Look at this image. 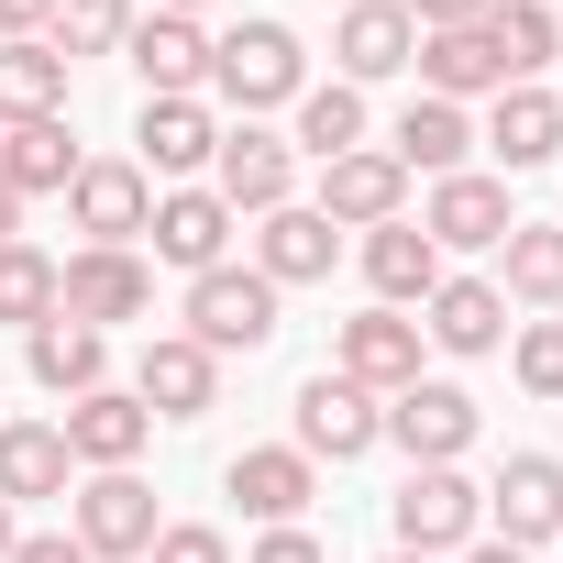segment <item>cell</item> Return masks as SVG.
<instances>
[{
	"label": "cell",
	"instance_id": "obj_46",
	"mask_svg": "<svg viewBox=\"0 0 563 563\" xmlns=\"http://www.w3.org/2000/svg\"><path fill=\"white\" fill-rule=\"evenodd\" d=\"M387 563H431V552H387Z\"/></svg>",
	"mask_w": 563,
	"mask_h": 563
},
{
	"label": "cell",
	"instance_id": "obj_9",
	"mask_svg": "<svg viewBox=\"0 0 563 563\" xmlns=\"http://www.w3.org/2000/svg\"><path fill=\"white\" fill-rule=\"evenodd\" d=\"M210 166H221V210H254V221L288 210V188H299V144H276L265 122H232Z\"/></svg>",
	"mask_w": 563,
	"mask_h": 563
},
{
	"label": "cell",
	"instance_id": "obj_7",
	"mask_svg": "<svg viewBox=\"0 0 563 563\" xmlns=\"http://www.w3.org/2000/svg\"><path fill=\"white\" fill-rule=\"evenodd\" d=\"M486 519H497V541H508V552L563 541V464H552V453H508V464H497V486H486Z\"/></svg>",
	"mask_w": 563,
	"mask_h": 563
},
{
	"label": "cell",
	"instance_id": "obj_22",
	"mask_svg": "<svg viewBox=\"0 0 563 563\" xmlns=\"http://www.w3.org/2000/svg\"><path fill=\"white\" fill-rule=\"evenodd\" d=\"M365 288H376L387 310L431 299V288H442V243H431L420 221H376V232H365Z\"/></svg>",
	"mask_w": 563,
	"mask_h": 563
},
{
	"label": "cell",
	"instance_id": "obj_21",
	"mask_svg": "<svg viewBox=\"0 0 563 563\" xmlns=\"http://www.w3.org/2000/svg\"><path fill=\"white\" fill-rule=\"evenodd\" d=\"M420 310H431L420 343H442V354H497V343H508V299L486 288V276H442Z\"/></svg>",
	"mask_w": 563,
	"mask_h": 563
},
{
	"label": "cell",
	"instance_id": "obj_24",
	"mask_svg": "<svg viewBox=\"0 0 563 563\" xmlns=\"http://www.w3.org/2000/svg\"><path fill=\"white\" fill-rule=\"evenodd\" d=\"M67 464L78 453H67L56 420H0V497H12V508L23 497H67Z\"/></svg>",
	"mask_w": 563,
	"mask_h": 563
},
{
	"label": "cell",
	"instance_id": "obj_18",
	"mask_svg": "<svg viewBox=\"0 0 563 563\" xmlns=\"http://www.w3.org/2000/svg\"><path fill=\"white\" fill-rule=\"evenodd\" d=\"M420 232H431L442 254H475V243H508V232H519V210H508V188H497V177H475V166H464V177H442V188H431V221H420Z\"/></svg>",
	"mask_w": 563,
	"mask_h": 563
},
{
	"label": "cell",
	"instance_id": "obj_20",
	"mask_svg": "<svg viewBox=\"0 0 563 563\" xmlns=\"http://www.w3.org/2000/svg\"><path fill=\"white\" fill-rule=\"evenodd\" d=\"M332 56H343V89L398 78V67L420 56V23L398 12V0H354V12H343V34H332Z\"/></svg>",
	"mask_w": 563,
	"mask_h": 563
},
{
	"label": "cell",
	"instance_id": "obj_32",
	"mask_svg": "<svg viewBox=\"0 0 563 563\" xmlns=\"http://www.w3.org/2000/svg\"><path fill=\"white\" fill-rule=\"evenodd\" d=\"M100 365H111V354H100V332H78V321H45V332H34V387L89 398V387H100Z\"/></svg>",
	"mask_w": 563,
	"mask_h": 563
},
{
	"label": "cell",
	"instance_id": "obj_43",
	"mask_svg": "<svg viewBox=\"0 0 563 563\" xmlns=\"http://www.w3.org/2000/svg\"><path fill=\"white\" fill-rule=\"evenodd\" d=\"M0 243H23V199L12 188H0Z\"/></svg>",
	"mask_w": 563,
	"mask_h": 563
},
{
	"label": "cell",
	"instance_id": "obj_11",
	"mask_svg": "<svg viewBox=\"0 0 563 563\" xmlns=\"http://www.w3.org/2000/svg\"><path fill=\"white\" fill-rule=\"evenodd\" d=\"M409 67H420V78H431V100H453V111H464L475 89H508V56H497L486 12H475V23H431Z\"/></svg>",
	"mask_w": 563,
	"mask_h": 563
},
{
	"label": "cell",
	"instance_id": "obj_17",
	"mask_svg": "<svg viewBox=\"0 0 563 563\" xmlns=\"http://www.w3.org/2000/svg\"><path fill=\"white\" fill-rule=\"evenodd\" d=\"M332 254H343V232L321 221V210H265V232H254V276L265 288H310V276H332Z\"/></svg>",
	"mask_w": 563,
	"mask_h": 563
},
{
	"label": "cell",
	"instance_id": "obj_13",
	"mask_svg": "<svg viewBox=\"0 0 563 563\" xmlns=\"http://www.w3.org/2000/svg\"><path fill=\"white\" fill-rule=\"evenodd\" d=\"M387 442H398L409 464H453V453L475 442V398L420 376V387H398V398H387Z\"/></svg>",
	"mask_w": 563,
	"mask_h": 563
},
{
	"label": "cell",
	"instance_id": "obj_19",
	"mask_svg": "<svg viewBox=\"0 0 563 563\" xmlns=\"http://www.w3.org/2000/svg\"><path fill=\"white\" fill-rule=\"evenodd\" d=\"M221 486L243 497V519H265V530H299V508H310V453H299V442L232 453V475H221Z\"/></svg>",
	"mask_w": 563,
	"mask_h": 563
},
{
	"label": "cell",
	"instance_id": "obj_30",
	"mask_svg": "<svg viewBox=\"0 0 563 563\" xmlns=\"http://www.w3.org/2000/svg\"><path fill=\"white\" fill-rule=\"evenodd\" d=\"M486 34H497V56H508V89H541V67H563V23L541 12V0H497Z\"/></svg>",
	"mask_w": 563,
	"mask_h": 563
},
{
	"label": "cell",
	"instance_id": "obj_10",
	"mask_svg": "<svg viewBox=\"0 0 563 563\" xmlns=\"http://www.w3.org/2000/svg\"><path fill=\"white\" fill-rule=\"evenodd\" d=\"M67 210H78V232H89V243L133 254V232L155 221V177H144V166H122V155H111V166H78V177H67Z\"/></svg>",
	"mask_w": 563,
	"mask_h": 563
},
{
	"label": "cell",
	"instance_id": "obj_23",
	"mask_svg": "<svg viewBox=\"0 0 563 563\" xmlns=\"http://www.w3.org/2000/svg\"><path fill=\"white\" fill-rule=\"evenodd\" d=\"M155 254L166 265H188V276H210L221 265V243H232V210H221V188H177V199H155Z\"/></svg>",
	"mask_w": 563,
	"mask_h": 563
},
{
	"label": "cell",
	"instance_id": "obj_29",
	"mask_svg": "<svg viewBox=\"0 0 563 563\" xmlns=\"http://www.w3.org/2000/svg\"><path fill=\"white\" fill-rule=\"evenodd\" d=\"M486 144H497V166H552V155H563V100H552V89H497Z\"/></svg>",
	"mask_w": 563,
	"mask_h": 563
},
{
	"label": "cell",
	"instance_id": "obj_25",
	"mask_svg": "<svg viewBox=\"0 0 563 563\" xmlns=\"http://www.w3.org/2000/svg\"><path fill=\"white\" fill-rule=\"evenodd\" d=\"M133 144H144V177H188V166H210V155H221V133H210V111H199V100H144Z\"/></svg>",
	"mask_w": 563,
	"mask_h": 563
},
{
	"label": "cell",
	"instance_id": "obj_45",
	"mask_svg": "<svg viewBox=\"0 0 563 563\" xmlns=\"http://www.w3.org/2000/svg\"><path fill=\"white\" fill-rule=\"evenodd\" d=\"M155 12H177V23H188V12H199V0H155Z\"/></svg>",
	"mask_w": 563,
	"mask_h": 563
},
{
	"label": "cell",
	"instance_id": "obj_39",
	"mask_svg": "<svg viewBox=\"0 0 563 563\" xmlns=\"http://www.w3.org/2000/svg\"><path fill=\"white\" fill-rule=\"evenodd\" d=\"M398 12L431 34V23H475V12H497V0H398Z\"/></svg>",
	"mask_w": 563,
	"mask_h": 563
},
{
	"label": "cell",
	"instance_id": "obj_6",
	"mask_svg": "<svg viewBox=\"0 0 563 563\" xmlns=\"http://www.w3.org/2000/svg\"><path fill=\"white\" fill-rule=\"evenodd\" d=\"M387 442V409L354 387V376H310L299 387V453L310 464H354V453H376Z\"/></svg>",
	"mask_w": 563,
	"mask_h": 563
},
{
	"label": "cell",
	"instance_id": "obj_27",
	"mask_svg": "<svg viewBox=\"0 0 563 563\" xmlns=\"http://www.w3.org/2000/svg\"><path fill=\"white\" fill-rule=\"evenodd\" d=\"M56 111H67V56L45 34L0 45V122H56Z\"/></svg>",
	"mask_w": 563,
	"mask_h": 563
},
{
	"label": "cell",
	"instance_id": "obj_3",
	"mask_svg": "<svg viewBox=\"0 0 563 563\" xmlns=\"http://www.w3.org/2000/svg\"><path fill=\"white\" fill-rule=\"evenodd\" d=\"M188 343H199V354H254V343H276V288H265L254 265L188 276Z\"/></svg>",
	"mask_w": 563,
	"mask_h": 563
},
{
	"label": "cell",
	"instance_id": "obj_44",
	"mask_svg": "<svg viewBox=\"0 0 563 563\" xmlns=\"http://www.w3.org/2000/svg\"><path fill=\"white\" fill-rule=\"evenodd\" d=\"M12 541H23V530H12V497H0V563H12Z\"/></svg>",
	"mask_w": 563,
	"mask_h": 563
},
{
	"label": "cell",
	"instance_id": "obj_26",
	"mask_svg": "<svg viewBox=\"0 0 563 563\" xmlns=\"http://www.w3.org/2000/svg\"><path fill=\"white\" fill-rule=\"evenodd\" d=\"M387 155H398V166H420V177H464L475 122H464L453 100H409V111H398V133H387Z\"/></svg>",
	"mask_w": 563,
	"mask_h": 563
},
{
	"label": "cell",
	"instance_id": "obj_47",
	"mask_svg": "<svg viewBox=\"0 0 563 563\" xmlns=\"http://www.w3.org/2000/svg\"><path fill=\"white\" fill-rule=\"evenodd\" d=\"M332 12H354V0H332Z\"/></svg>",
	"mask_w": 563,
	"mask_h": 563
},
{
	"label": "cell",
	"instance_id": "obj_1",
	"mask_svg": "<svg viewBox=\"0 0 563 563\" xmlns=\"http://www.w3.org/2000/svg\"><path fill=\"white\" fill-rule=\"evenodd\" d=\"M210 89H221L243 122L276 111V100H299V89H310L299 34H288V23H243V34H221V45H210Z\"/></svg>",
	"mask_w": 563,
	"mask_h": 563
},
{
	"label": "cell",
	"instance_id": "obj_28",
	"mask_svg": "<svg viewBox=\"0 0 563 563\" xmlns=\"http://www.w3.org/2000/svg\"><path fill=\"white\" fill-rule=\"evenodd\" d=\"M67 177H78L67 111H56V122H12V133H0V188H12V199H45V188H67Z\"/></svg>",
	"mask_w": 563,
	"mask_h": 563
},
{
	"label": "cell",
	"instance_id": "obj_12",
	"mask_svg": "<svg viewBox=\"0 0 563 563\" xmlns=\"http://www.w3.org/2000/svg\"><path fill=\"white\" fill-rule=\"evenodd\" d=\"M398 199H409V166L398 155H376V144H354V155H332L321 166V221H354V232H376V221H398Z\"/></svg>",
	"mask_w": 563,
	"mask_h": 563
},
{
	"label": "cell",
	"instance_id": "obj_40",
	"mask_svg": "<svg viewBox=\"0 0 563 563\" xmlns=\"http://www.w3.org/2000/svg\"><path fill=\"white\" fill-rule=\"evenodd\" d=\"M12 563H89L67 530H34V541H12Z\"/></svg>",
	"mask_w": 563,
	"mask_h": 563
},
{
	"label": "cell",
	"instance_id": "obj_8",
	"mask_svg": "<svg viewBox=\"0 0 563 563\" xmlns=\"http://www.w3.org/2000/svg\"><path fill=\"white\" fill-rule=\"evenodd\" d=\"M332 376H354L365 398H398V387H420V321H409V310H365V321H343V343H332Z\"/></svg>",
	"mask_w": 563,
	"mask_h": 563
},
{
	"label": "cell",
	"instance_id": "obj_14",
	"mask_svg": "<svg viewBox=\"0 0 563 563\" xmlns=\"http://www.w3.org/2000/svg\"><path fill=\"white\" fill-rule=\"evenodd\" d=\"M122 56H133L144 100H199V78H210V34H199V23H177V12L133 23V34H122Z\"/></svg>",
	"mask_w": 563,
	"mask_h": 563
},
{
	"label": "cell",
	"instance_id": "obj_37",
	"mask_svg": "<svg viewBox=\"0 0 563 563\" xmlns=\"http://www.w3.org/2000/svg\"><path fill=\"white\" fill-rule=\"evenodd\" d=\"M144 563H232V541L188 519V530H155V552H144Z\"/></svg>",
	"mask_w": 563,
	"mask_h": 563
},
{
	"label": "cell",
	"instance_id": "obj_16",
	"mask_svg": "<svg viewBox=\"0 0 563 563\" xmlns=\"http://www.w3.org/2000/svg\"><path fill=\"white\" fill-rule=\"evenodd\" d=\"M56 431H67V453H78V464H100V475H111V464H133V453L155 442V409H144V398H122V387H89V398H67V420H56Z\"/></svg>",
	"mask_w": 563,
	"mask_h": 563
},
{
	"label": "cell",
	"instance_id": "obj_42",
	"mask_svg": "<svg viewBox=\"0 0 563 563\" xmlns=\"http://www.w3.org/2000/svg\"><path fill=\"white\" fill-rule=\"evenodd\" d=\"M464 563H530V552H508V541H464Z\"/></svg>",
	"mask_w": 563,
	"mask_h": 563
},
{
	"label": "cell",
	"instance_id": "obj_4",
	"mask_svg": "<svg viewBox=\"0 0 563 563\" xmlns=\"http://www.w3.org/2000/svg\"><path fill=\"white\" fill-rule=\"evenodd\" d=\"M387 519H398V552H464L486 530V497L453 464H409V486L387 497Z\"/></svg>",
	"mask_w": 563,
	"mask_h": 563
},
{
	"label": "cell",
	"instance_id": "obj_5",
	"mask_svg": "<svg viewBox=\"0 0 563 563\" xmlns=\"http://www.w3.org/2000/svg\"><path fill=\"white\" fill-rule=\"evenodd\" d=\"M155 486L133 475V464H111V475H89L78 486V552L89 563H133V552H155Z\"/></svg>",
	"mask_w": 563,
	"mask_h": 563
},
{
	"label": "cell",
	"instance_id": "obj_34",
	"mask_svg": "<svg viewBox=\"0 0 563 563\" xmlns=\"http://www.w3.org/2000/svg\"><path fill=\"white\" fill-rule=\"evenodd\" d=\"M299 144H310L321 166L354 155V144H365V89H343V78H332V89H299Z\"/></svg>",
	"mask_w": 563,
	"mask_h": 563
},
{
	"label": "cell",
	"instance_id": "obj_31",
	"mask_svg": "<svg viewBox=\"0 0 563 563\" xmlns=\"http://www.w3.org/2000/svg\"><path fill=\"white\" fill-rule=\"evenodd\" d=\"M508 288L497 299H530V310H563V221H519L508 243Z\"/></svg>",
	"mask_w": 563,
	"mask_h": 563
},
{
	"label": "cell",
	"instance_id": "obj_35",
	"mask_svg": "<svg viewBox=\"0 0 563 563\" xmlns=\"http://www.w3.org/2000/svg\"><path fill=\"white\" fill-rule=\"evenodd\" d=\"M122 34H133V0H56V34H45V45L78 67V56H111Z\"/></svg>",
	"mask_w": 563,
	"mask_h": 563
},
{
	"label": "cell",
	"instance_id": "obj_38",
	"mask_svg": "<svg viewBox=\"0 0 563 563\" xmlns=\"http://www.w3.org/2000/svg\"><path fill=\"white\" fill-rule=\"evenodd\" d=\"M254 563H332V552H321L310 530H265V541H254Z\"/></svg>",
	"mask_w": 563,
	"mask_h": 563
},
{
	"label": "cell",
	"instance_id": "obj_41",
	"mask_svg": "<svg viewBox=\"0 0 563 563\" xmlns=\"http://www.w3.org/2000/svg\"><path fill=\"white\" fill-rule=\"evenodd\" d=\"M45 23H56V0H0V34H12V45L45 34Z\"/></svg>",
	"mask_w": 563,
	"mask_h": 563
},
{
	"label": "cell",
	"instance_id": "obj_36",
	"mask_svg": "<svg viewBox=\"0 0 563 563\" xmlns=\"http://www.w3.org/2000/svg\"><path fill=\"white\" fill-rule=\"evenodd\" d=\"M519 387L530 398H563V321H530L519 332Z\"/></svg>",
	"mask_w": 563,
	"mask_h": 563
},
{
	"label": "cell",
	"instance_id": "obj_15",
	"mask_svg": "<svg viewBox=\"0 0 563 563\" xmlns=\"http://www.w3.org/2000/svg\"><path fill=\"white\" fill-rule=\"evenodd\" d=\"M133 398H144L155 420H199V409L221 398V354H199L188 332H155V343H144V376H133Z\"/></svg>",
	"mask_w": 563,
	"mask_h": 563
},
{
	"label": "cell",
	"instance_id": "obj_2",
	"mask_svg": "<svg viewBox=\"0 0 563 563\" xmlns=\"http://www.w3.org/2000/svg\"><path fill=\"white\" fill-rule=\"evenodd\" d=\"M144 310H155V276H144V254L78 243V254L56 265V321H78V332H111V321H144Z\"/></svg>",
	"mask_w": 563,
	"mask_h": 563
},
{
	"label": "cell",
	"instance_id": "obj_33",
	"mask_svg": "<svg viewBox=\"0 0 563 563\" xmlns=\"http://www.w3.org/2000/svg\"><path fill=\"white\" fill-rule=\"evenodd\" d=\"M0 321H23V332H45V321H56V254L0 243Z\"/></svg>",
	"mask_w": 563,
	"mask_h": 563
}]
</instances>
